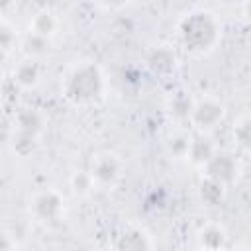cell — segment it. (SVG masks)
<instances>
[{
    "label": "cell",
    "instance_id": "obj_1",
    "mask_svg": "<svg viewBox=\"0 0 251 251\" xmlns=\"http://www.w3.org/2000/svg\"><path fill=\"white\" fill-rule=\"evenodd\" d=\"M178 37L182 47L192 55H206L210 53L220 37L222 25L218 18L208 10H194L188 12L178 24Z\"/></svg>",
    "mask_w": 251,
    "mask_h": 251
},
{
    "label": "cell",
    "instance_id": "obj_2",
    "mask_svg": "<svg viewBox=\"0 0 251 251\" xmlns=\"http://www.w3.org/2000/svg\"><path fill=\"white\" fill-rule=\"evenodd\" d=\"M104 75L102 69L94 63L75 65L63 78L61 92L75 106H90L104 96Z\"/></svg>",
    "mask_w": 251,
    "mask_h": 251
},
{
    "label": "cell",
    "instance_id": "obj_3",
    "mask_svg": "<svg viewBox=\"0 0 251 251\" xmlns=\"http://www.w3.org/2000/svg\"><path fill=\"white\" fill-rule=\"evenodd\" d=\"M86 171L92 176L96 188L112 190L124 176V161L112 151H100L92 155Z\"/></svg>",
    "mask_w": 251,
    "mask_h": 251
},
{
    "label": "cell",
    "instance_id": "obj_4",
    "mask_svg": "<svg viewBox=\"0 0 251 251\" xmlns=\"http://www.w3.org/2000/svg\"><path fill=\"white\" fill-rule=\"evenodd\" d=\"M29 214L39 224H59L65 216V200L61 192H57L55 188H43L35 192L29 200Z\"/></svg>",
    "mask_w": 251,
    "mask_h": 251
},
{
    "label": "cell",
    "instance_id": "obj_5",
    "mask_svg": "<svg viewBox=\"0 0 251 251\" xmlns=\"http://www.w3.org/2000/svg\"><path fill=\"white\" fill-rule=\"evenodd\" d=\"M224 116H226V106L214 96H204L190 104L186 118L190 120L194 129H198L200 133H206L216 129L222 124Z\"/></svg>",
    "mask_w": 251,
    "mask_h": 251
},
{
    "label": "cell",
    "instance_id": "obj_6",
    "mask_svg": "<svg viewBox=\"0 0 251 251\" xmlns=\"http://www.w3.org/2000/svg\"><path fill=\"white\" fill-rule=\"evenodd\" d=\"M16 127L18 135L14 137V145L20 147L25 143V149L31 151L45 127V116L37 108H22L16 116Z\"/></svg>",
    "mask_w": 251,
    "mask_h": 251
},
{
    "label": "cell",
    "instance_id": "obj_7",
    "mask_svg": "<svg viewBox=\"0 0 251 251\" xmlns=\"http://www.w3.org/2000/svg\"><path fill=\"white\" fill-rule=\"evenodd\" d=\"M112 251H153V239L141 226L129 224L112 241Z\"/></svg>",
    "mask_w": 251,
    "mask_h": 251
},
{
    "label": "cell",
    "instance_id": "obj_8",
    "mask_svg": "<svg viewBox=\"0 0 251 251\" xmlns=\"http://www.w3.org/2000/svg\"><path fill=\"white\" fill-rule=\"evenodd\" d=\"M204 176L222 186H227L237 176V161L227 153H214V157L202 167Z\"/></svg>",
    "mask_w": 251,
    "mask_h": 251
},
{
    "label": "cell",
    "instance_id": "obj_9",
    "mask_svg": "<svg viewBox=\"0 0 251 251\" xmlns=\"http://www.w3.org/2000/svg\"><path fill=\"white\" fill-rule=\"evenodd\" d=\"M59 27H61V20L59 16L49 10V8H41L33 14V18L29 20V33H35L43 39H53L57 33H59Z\"/></svg>",
    "mask_w": 251,
    "mask_h": 251
},
{
    "label": "cell",
    "instance_id": "obj_10",
    "mask_svg": "<svg viewBox=\"0 0 251 251\" xmlns=\"http://www.w3.org/2000/svg\"><path fill=\"white\" fill-rule=\"evenodd\" d=\"M198 245L202 251H226L227 233L218 224H208L198 231Z\"/></svg>",
    "mask_w": 251,
    "mask_h": 251
},
{
    "label": "cell",
    "instance_id": "obj_11",
    "mask_svg": "<svg viewBox=\"0 0 251 251\" xmlns=\"http://www.w3.org/2000/svg\"><path fill=\"white\" fill-rule=\"evenodd\" d=\"M14 82L20 88H33L39 78H41V67L39 61H31V59H24L12 73Z\"/></svg>",
    "mask_w": 251,
    "mask_h": 251
},
{
    "label": "cell",
    "instance_id": "obj_12",
    "mask_svg": "<svg viewBox=\"0 0 251 251\" xmlns=\"http://www.w3.org/2000/svg\"><path fill=\"white\" fill-rule=\"evenodd\" d=\"M147 63L157 73H169L176 67V55L169 45H159L149 53Z\"/></svg>",
    "mask_w": 251,
    "mask_h": 251
},
{
    "label": "cell",
    "instance_id": "obj_13",
    "mask_svg": "<svg viewBox=\"0 0 251 251\" xmlns=\"http://www.w3.org/2000/svg\"><path fill=\"white\" fill-rule=\"evenodd\" d=\"M216 153V147L210 143V139H206L204 135L200 137H192L190 141V149H188V161L194 163L196 167H204Z\"/></svg>",
    "mask_w": 251,
    "mask_h": 251
},
{
    "label": "cell",
    "instance_id": "obj_14",
    "mask_svg": "<svg viewBox=\"0 0 251 251\" xmlns=\"http://www.w3.org/2000/svg\"><path fill=\"white\" fill-rule=\"evenodd\" d=\"M20 47L25 55V59H31V61H39L43 55H47L49 51V39H43L35 33H25L24 39L20 41Z\"/></svg>",
    "mask_w": 251,
    "mask_h": 251
},
{
    "label": "cell",
    "instance_id": "obj_15",
    "mask_svg": "<svg viewBox=\"0 0 251 251\" xmlns=\"http://www.w3.org/2000/svg\"><path fill=\"white\" fill-rule=\"evenodd\" d=\"M69 186L73 190L75 196H88L96 186H94V180L92 176L88 175V171H75L71 176H69Z\"/></svg>",
    "mask_w": 251,
    "mask_h": 251
},
{
    "label": "cell",
    "instance_id": "obj_16",
    "mask_svg": "<svg viewBox=\"0 0 251 251\" xmlns=\"http://www.w3.org/2000/svg\"><path fill=\"white\" fill-rule=\"evenodd\" d=\"M190 141L192 137L186 135V133H175L169 137L167 145H169V153L175 157V159H186L188 157V149H190Z\"/></svg>",
    "mask_w": 251,
    "mask_h": 251
},
{
    "label": "cell",
    "instance_id": "obj_17",
    "mask_svg": "<svg viewBox=\"0 0 251 251\" xmlns=\"http://www.w3.org/2000/svg\"><path fill=\"white\" fill-rule=\"evenodd\" d=\"M224 192H226V186H222V184H218V182H214V180H204L202 182V186H200V196H202V200L206 202V204H210V206H214L216 202H222V198H224Z\"/></svg>",
    "mask_w": 251,
    "mask_h": 251
},
{
    "label": "cell",
    "instance_id": "obj_18",
    "mask_svg": "<svg viewBox=\"0 0 251 251\" xmlns=\"http://www.w3.org/2000/svg\"><path fill=\"white\" fill-rule=\"evenodd\" d=\"M233 139H235V145L243 151L249 149V139H251V131H249V118L247 116H241L235 126H233Z\"/></svg>",
    "mask_w": 251,
    "mask_h": 251
},
{
    "label": "cell",
    "instance_id": "obj_19",
    "mask_svg": "<svg viewBox=\"0 0 251 251\" xmlns=\"http://www.w3.org/2000/svg\"><path fill=\"white\" fill-rule=\"evenodd\" d=\"M18 45V33H16V27L10 25L8 22L0 20V49L8 51L12 47Z\"/></svg>",
    "mask_w": 251,
    "mask_h": 251
},
{
    "label": "cell",
    "instance_id": "obj_20",
    "mask_svg": "<svg viewBox=\"0 0 251 251\" xmlns=\"http://www.w3.org/2000/svg\"><path fill=\"white\" fill-rule=\"evenodd\" d=\"M14 249V239L8 237L6 233H0V251H12Z\"/></svg>",
    "mask_w": 251,
    "mask_h": 251
},
{
    "label": "cell",
    "instance_id": "obj_21",
    "mask_svg": "<svg viewBox=\"0 0 251 251\" xmlns=\"http://www.w3.org/2000/svg\"><path fill=\"white\" fill-rule=\"evenodd\" d=\"M231 251H247L245 247H235V249H231Z\"/></svg>",
    "mask_w": 251,
    "mask_h": 251
},
{
    "label": "cell",
    "instance_id": "obj_22",
    "mask_svg": "<svg viewBox=\"0 0 251 251\" xmlns=\"http://www.w3.org/2000/svg\"><path fill=\"white\" fill-rule=\"evenodd\" d=\"M198 251H202V249H198Z\"/></svg>",
    "mask_w": 251,
    "mask_h": 251
}]
</instances>
